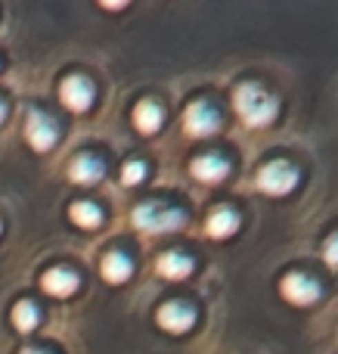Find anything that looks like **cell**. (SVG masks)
Wrapping results in <instances>:
<instances>
[{"label":"cell","mask_w":338,"mask_h":354,"mask_svg":"<svg viewBox=\"0 0 338 354\" xmlns=\"http://www.w3.org/2000/svg\"><path fill=\"white\" fill-rule=\"evenodd\" d=\"M233 109H236V115L242 118L246 128H267V124H273L279 106L264 87L246 81V84H239L233 91Z\"/></svg>","instance_id":"obj_1"},{"label":"cell","mask_w":338,"mask_h":354,"mask_svg":"<svg viewBox=\"0 0 338 354\" xmlns=\"http://www.w3.org/2000/svg\"><path fill=\"white\" fill-rule=\"evenodd\" d=\"M130 224L143 233H171V230H180L186 224V218L183 212L165 205V202H140L130 212Z\"/></svg>","instance_id":"obj_2"},{"label":"cell","mask_w":338,"mask_h":354,"mask_svg":"<svg viewBox=\"0 0 338 354\" xmlns=\"http://www.w3.org/2000/svg\"><path fill=\"white\" fill-rule=\"evenodd\" d=\"M255 183L267 196H289L298 187V171L292 165H286V162H267L255 177Z\"/></svg>","instance_id":"obj_3"},{"label":"cell","mask_w":338,"mask_h":354,"mask_svg":"<svg viewBox=\"0 0 338 354\" xmlns=\"http://www.w3.org/2000/svg\"><path fill=\"white\" fill-rule=\"evenodd\" d=\"M217 128H221V115L205 100H196L183 109V131L190 137H211L217 134Z\"/></svg>","instance_id":"obj_4"},{"label":"cell","mask_w":338,"mask_h":354,"mask_svg":"<svg viewBox=\"0 0 338 354\" xmlns=\"http://www.w3.org/2000/svg\"><path fill=\"white\" fill-rule=\"evenodd\" d=\"M56 137H59V128H56L53 118L47 112H31L28 122H25V140H28V147L34 153H47V149H53Z\"/></svg>","instance_id":"obj_5"},{"label":"cell","mask_w":338,"mask_h":354,"mask_svg":"<svg viewBox=\"0 0 338 354\" xmlns=\"http://www.w3.org/2000/svg\"><path fill=\"white\" fill-rule=\"evenodd\" d=\"M279 292H283V299L292 301V305L308 308L320 299V283L310 280L308 274H286L283 280H279Z\"/></svg>","instance_id":"obj_6"},{"label":"cell","mask_w":338,"mask_h":354,"mask_svg":"<svg viewBox=\"0 0 338 354\" xmlns=\"http://www.w3.org/2000/svg\"><path fill=\"white\" fill-rule=\"evenodd\" d=\"M155 320H159V326L165 333L180 336V333H190L192 330V324H196V311H192L190 305H180V301H168V305L159 308Z\"/></svg>","instance_id":"obj_7"},{"label":"cell","mask_w":338,"mask_h":354,"mask_svg":"<svg viewBox=\"0 0 338 354\" xmlns=\"http://www.w3.org/2000/svg\"><path fill=\"white\" fill-rule=\"evenodd\" d=\"M59 97H62V103H66V109L87 112L93 106V87H90V81L81 78V75H68L59 87Z\"/></svg>","instance_id":"obj_8"},{"label":"cell","mask_w":338,"mask_h":354,"mask_svg":"<svg viewBox=\"0 0 338 354\" xmlns=\"http://www.w3.org/2000/svg\"><path fill=\"white\" fill-rule=\"evenodd\" d=\"M190 174L196 177L199 183H208V187H215V183H221L223 177L230 174V165H227V159H223V156L208 153V156H199V159L190 162Z\"/></svg>","instance_id":"obj_9"},{"label":"cell","mask_w":338,"mask_h":354,"mask_svg":"<svg viewBox=\"0 0 338 354\" xmlns=\"http://www.w3.org/2000/svg\"><path fill=\"white\" fill-rule=\"evenodd\" d=\"M103 174H106L103 162H99L97 156H90V153H81V156H74V159L68 162V177H72L74 183H81V187L97 183Z\"/></svg>","instance_id":"obj_10"},{"label":"cell","mask_w":338,"mask_h":354,"mask_svg":"<svg viewBox=\"0 0 338 354\" xmlns=\"http://www.w3.org/2000/svg\"><path fill=\"white\" fill-rule=\"evenodd\" d=\"M41 286H43V292L53 295V299H68V295L78 289V277H74L72 270L53 268V270H47V274L41 277Z\"/></svg>","instance_id":"obj_11"},{"label":"cell","mask_w":338,"mask_h":354,"mask_svg":"<svg viewBox=\"0 0 338 354\" xmlns=\"http://www.w3.org/2000/svg\"><path fill=\"white\" fill-rule=\"evenodd\" d=\"M236 230H239V214H236L233 208H215V212L208 214V221H205V233H208L211 239H227V236H233Z\"/></svg>","instance_id":"obj_12"},{"label":"cell","mask_w":338,"mask_h":354,"mask_svg":"<svg viewBox=\"0 0 338 354\" xmlns=\"http://www.w3.org/2000/svg\"><path fill=\"white\" fill-rule=\"evenodd\" d=\"M155 274L165 277V280H186L192 274V261L186 255H180V252H165L155 261Z\"/></svg>","instance_id":"obj_13"},{"label":"cell","mask_w":338,"mask_h":354,"mask_svg":"<svg viewBox=\"0 0 338 354\" xmlns=\"http://www.w3.org/2000/svg\"><path fill=\"white\" fill-rule=\"evenodd\" d=\"M161 109L155 103H149V100H143V103H137L134 115H130V122H134V128L140 131V134H155V131L161 128Z\"/></svg>","instance_id":"obj_14"},{"label":"cell","mask_w":338,"mask_h":354,"mask_svg":"<svg viewBox=\"0 0 338 354\" xmlns=\"http://www.w3.org/2000/svg\"><path fill=\"white\" fill-rule=\"evenodd\" d=\"M99 270H103V280L112 283V286H118V283H124L130 277V261L121 255V252H109V255H103V264H99Z\"/></svg>","instance_id":"obj_15"},{"label":"cell","mask_w":338,"mask_h":354,"mask_svg":"<svg viewBox=\"0 0 338 354\" xmlns=\"http://www.w3.org/2000/svg\"><path fill=\"white\" fill-rule=\"evenodd\" d=\"M68 218H72V224L81 227V230H97V227L103 224L99 208L90 205V202H74V205L68 208Z\"/></svg>","instance_id":"obj_16"},{"label":"cell","mask_w":338,"mask_h":354,"mask_svg":"<svg viewBox=\"0 0 338 354\" xmlns=\"http://www.w3.org/2000/svg\"><path fill=\"white\" fill-rule=\"evenodd\" d=\"M37 320H41V314H37V308L31 301H19L12 308V324H16L19 333H31L37 326Z\"/></svg>","instance_id":"obj_17"},{"label":"cell","mask_w":338,"mask_h":354,"mask_svg":"<svg viewBox=\"0 0 338 354\" xmlns=\"http://www.w3.org/2000/svg\"><path fill=\"white\" fill-rule=\"evenodd\" d=\"M143 177H146V165L143 162H124V168H121L124 187H137V183H143Z\"/></svg>","instance_id":"obj_18"},{"label":"cell","mask_w":338,"mask_h":354,"mask_svg":"<svg viewBox=\"0 0 338 354\" xmlns=\"http://www.w3.org/2000/svg\"><path fill=\"white\" fill-rule=\"evenodd\" d=\"M323 261H326V268L338 270V233H332V236L323 243Z\"/></svg>","instance_id":"obj_19"},{"label":"cell","mask_w":338,"mask_h":354,"mask_svg":"<svg viewBox=\"0 0 338 354\" xmlns=\"http://www.w3.org/2000/svg\"><path fill=\"white\" fill-rule=\"evenodd\" d=\"M130 0H99V6H103V10H109V12H118V10H124V6H128Z\"/></svg>","instance_id":"obj_20"},{"label":"cell","mask_w":338,"mask_h":354,"mask_svg":"<svg viewBox=\"0 0 338 354\" xmlns=\"http://www.w3.org/2000/svg\"><path fill=\"white\" fill-rule=\"evenodd\" d=\"M22 354H47V351H41V348H25Z\"/></svg>","instance_id":"obj_21"},{"label":"cell","mask_w":338,"mask_h":354,"mask_svg":"<svg viewBox=\"0 0 338 354\" xmlns=\"http://www.w3.org/2000/svg\"><path fill=\"white\" fill-rule=\"evenodd\" d=\"M0 122H3V103H0Z\"/></svg>","instance_id":"obj_22"}]
</instances>
